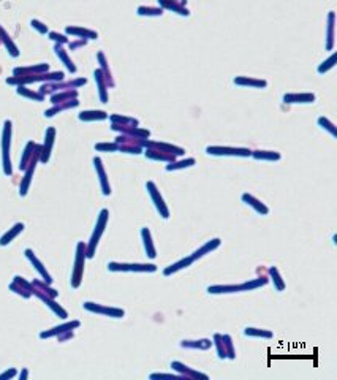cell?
Wrapping results in <instances>:
<instances>
[{"mask_svg": "<svg viewBox=\"0 0 337 380\" xmlns=\"http://www.w3.org/2000/svg\"><path fill=\"white\" fill-rule=\"evenodd\" d=\"M179 345L182 349H188V350H209L212 347V341L211 339H198V341L184 339V341H180Z\"/></svg>", "mask_w": 337, "mask_h": 380, "instance_id": "4fadbf2b", "label": "cell"}, {"mask_svg": "<svg viewBox=\"0 0 337 380\" xmlns=\"http://www.w3.org/2000/svg\"><path fill=\"white\" fill-rule=\"evenodd\" d=\"M269 276H271V279H272V284L275 287V290H277V291H284L285 290L287 285H285L284 279H282L280 272H279L277 268H275V266H271V268H269Z\"/></svg>", "mask_w": 337, "mask_h": 380, "instance_id": "83f0119b", "label": "cell"}, {"mask_svg": "<svg viewBox=\"0 0 337 380\" xmlns=\"http://www.w3.org/2000/svg\"><path fill=\"white\" fill-rule=\"evenodd\" d=\"M241 200L244 201L247 206H250V208L255 211V212H258V214H261V216H268L269 214V208L261 201V200H258V198H255L253 195H250V193H242V197H241Z\"/></svg>", "mask_w": 337, "mask_h": 380, "instance_id": "30bf717a", "label": "cell"}, {"mask_svg": "<svg viewBox=\"0 0 337 380\" xmlns=\"http://www.w3.org/2000/svg\"><path fill=\"white\" fill-rule=\"evenodd\" d=\"M234 84L238 86H250V88H266V81L263 79H253V78H247V76H239L233 79Z\"/></svg>", "mask_w": 337, "mask_h": 380, "instance_id": "603a6c76", "label": "cell"}, {"mask_svg": "<svg viewBox=\"0 0 337 380\" xmlns=\"http://www.w3.org/2000/svg\"><path fill=\"white\" fill-rule=\"evenodd\" d=\"M334 62H336V54H333L326 62H323V65L318 67V73H325V71H328L329 68H333V67L336 65Z\"/></svg>", "mask_w": 337, "mask_h": 380, "instance_id": "ab89813d", "label": "cell"}, {"mask_svg": "<svg viewBox=\"0 0 337 380\" xmlns=\"http://www.w3.org/2000/svg\"><path fill=\"white\" fill-rule=\"evenodd\" d=\"M93 163H95V170L98 173L100 185H102L103 195H110V193H111V185H110V181H108V178H106V173H105V168H103V165H102V160H100L98 157H95V158H93Z\"/></svg>", "mask_w": 337, "mask_h": 380, "instance_id": "5bb4252c", "label": "cell"}, {"mask_svg": "<svg viewBox=\"0 0 337 380\" xmlns=\"http://www.w3.org/2000/svg\"><path fill=\"white\" fill-rule=\"evenodd\" d=\"M56 52H57V56L60 57V59H62V61L65 62V65L67 67H68V70L70 71H73V73H75L76 71V67L75 65H73L71 64V61H70V59H68V56H67L65 54V52H64V49L62 48H60V46H56Z\"/></svg>", "mask_w": 337, "mask_h": 380, "instance_id": "e575fe53", "label": "cell"}, {"mask_svg": "<svg viewBox=\"0 0 337 380\" xmlns=\"http://www.w3.org/2000/svg\"><path fill=\"white\" fill-rule=\"evenodd\" d=\"M54 129H49L48 132H46V143H45V148L42 151V160L43 162H46V160L49 158V154H51V146H52V141H54Z\"/></svg>", "mask_w": 337, "mask_h": 380, "instance_id": "f1b7e54d", "label": "cell"}, {"mask_svg": "<svg viewBox=\"0 0 337 380\" xmlns=\"http://www.w3.org/2000/svg\"><path fill=\"white\" fill-rule=\"evenodd\" d=\"M334 46V13L329 15V27H328V49Z\"/></svg>", "mask_w": 337, "mask_h": 380, "instance_id": "836d02e7", "label": "cell"}, {"mask_svg": "<svg viewBox=\"0 0 337 380\" xmlns=\"http://www.w3.org/2000/svg\"><path fill=\"white\" fill-rule=\"evenodd\" d=\"M209 156H238V157H250L252 151L244 148H222V146H209L206 148Z\"/></svg>", "mask_w": 337, "mask_h": 380, "instance_id": "52a82bcc", "label": "cell"}, {"mask_svg": "<svg viewBox=\"0 0 337 380\" xmlns=\"http://www.w3.org/2000/svg\"><path fill=\"white\" fill-rule=\"evenodd\" d=\"M244 336H247V337H261V339H272L274 337L272 331L253 328V326H247V328H244Z\"/></svg>", "mask_w": 337, "mask_h": 380, "instance_id": "7402d4cb", "label": "cell"}, {"mask_svg": "<svg viewBox=\"0 0 337 380\" xmlns=\"http://www.w3.org/2000/svg\"><path fill=\"white\" fill-rule=\"evenodd\" d=\"M86 244L84 243H78L76 246V258H75V268H73V274H71V287L73 289H78L81 285V281H83V274H84V262H86Z\"/></svg>", "mask_w": 337, "mask_h": 380, "instance_id": "3957f363", "label": "cell"}, {"mask_svg": "<svg viewBox=\"0 0 337 380\" xmlns=\"http://www.w3.org/2000/svg\"><path fill=\"white\" fill-rule=\"evenodd\" d=\"M146 189H147V193H149V197L152 200L154 206H156L157 212L160 214L161 219H168L170 217V209H168V206L165 203L163 197L160 195V190L157 189V185L154 184L152 181H147L146 182Z\"/></svg>", "mask_w": 337, "mask_h": 380, "instance_id": "277c9868", "label": "cell"}, {"mask_svg": "<svg viewBox=\"0 0 337 380\" xmlns=\"http://www.w3.org/2000/svg\"><path fill=\"white\" fill-rule=\"evenodd\" d=\"M95 149H98V151H110V152H112V151H117V149H119V146H117V144H97V146H95Z\"/></svg>", "mask_w": 337, "mask_h": 380, "instance_id": "ee69618b", "label": "cell"}, {"mask_svg": "<svg viewBox=\"0 0 337 380\" xmlns=\"http://www.w3.org/2000/svg\"><path fill=\"white\" fill-rule=\"evenodd\" d=\"M95 78H97V81H98V86H100V95H102V100H103V103H106V89H105V84H103V81H102V71H95Z\"/></svg>", "mask_w": 337, "mask_h": 380, "instance_id": "60d3db41", "label": "cell"}, {"mask_svg": "<svg viewBox=\"0 0 337 380\" xmlns=\"http://www.w3.org/2000/svg\"><path fill=\"white\" fill-rule=\"evenodd\" d=\"M24 230V224H16L13 228H10L8 231L5 233V235L0 238V246H6V244H10L13 239H15L19 233H21Z\"/></svg>", "mask_w": 337, "mask_h": 380, "instance_id": "cb8c5ba5", "label": "cell"}, {"mask_svg": "<svg viewBox=\"0 0 337 380\" xmlns=\"http://www.w3.org/2000/svg\"><path fill=\"white\" fill-rule=\"evenodd\" d=\"M84 309L89 311V312H95V314L100 315H105V317H111V318H122L125 315V312L122 309H117V308H108V306L103 304H97V303H90V301H86L84 304Z\"/></svg>", "mask_w": 337, "mask_h": 380, "instance_id": "5b68a950", "label": "cell"}, {"mask_svg": "<svg viewBox=\"0 0 337 380\" xmlns=\"http://www.w3.org/2000/svg\"><path fill=\"white\" fill-rule=\"evenodd\" d=\"M193 165H195V158H185V160H180V162H171L170 165H166V171L190 168V166H193Z\"/></svg>", "mask_w": 337, "mask_h": 380, "instance_id": "f546056e", "label": "cell"}, {"mask_svg": "<svg viewBox=\"0 0 337 380\" xmlns=\"http://www.w3.org/2000/svg\"><path fill=\"white\" fill-rule=\"evenodd\" d=\"M16 376V371L15 369H10V371H5L3 374H0V380L2 379H11Z\"/></svg>", "mask_w": 337, "mask_h": 380, "instance_id": "f6af8a7d", "label": "cell"}, {"mask_svg": "<svg viewBox=\"0 0 337 380\" xmlns=\"http://www.w3.org/2000/svg\"><path fill=\"white\" fill-rule=\"evenodd\" d=\"M25 257L27 258H29L30 260V263L33 265V268H35L38 272H40V276H42L43 277V281L46 282V284H51L52 282V279H51V276H49V272L48 271H46V268H45V266H43V263L42 262H40V260L35 257V253H33V250H30V249H27L25 252Z\"/></svg>", "mask_w": 337, "mask_h": 380, "instance_id": "7c38bea8", "label": "cell"}, {"mask_svg": "<svg viewBox=\"0 0 337 380\" xmlns=\"http://www.w3.org/2000/svg\"><path fill=\"white\" fill-rule=\"evenodd\" d=\"M108 219H110V211H108V209H102V211H100L98 219H97L95 230H93V233H92L89 244H86V257H87V258H92L93 255H95V249H97V246H98L100 238H102L103 231H105V228H106Z\"/></svg>", "mask_w": 337, "mask_h": 380, "instance_id": "6da1fadb", "label": "cell"}, {"mask_svg": "<svg viewBox=\"0 0 337 380\" xmlns=\"http://www.w3.org/2000/svg\"><path fill=\"white\" fill-rule=\"evenodd\" d=\"M242 291L241 284L238 285H209L207 287V293L209 295H224V293H239Z\"/></svg>", "mask_w": 337, "mask_h": 380, "instance_id": "d6986e66", "label": "cell"}, {"mask_svg": "<svg viewBox=\"0 0 337 380\" xmlns=\"http://www.w3.org/2000/svg\"><path fill=\"white\" fill-rule=\"evenodd\" d=\"M195 262V260L192 258V257H185V258H180L179 262H176V263H173V265H170V266H166V268L163 269V276H173V274H176L178 271H180V269H185V268H188L192 263Z\"/></svg>", "mask_w": 337, "mask_h": 380, "instance_id": "ac0fdd59", "label": "cell"}, {"mask_svg": "<svg viewBox=\"0 0 337 380\" xmlns=\"http://www.w3.org/2000/svg\"><path fill=\"white\" fill-rule=\"evenodd\" d=\"M106 112L105 111H86V112H81L79 119L81 121H93V119H106Z\"/></svg>", "mask_w": 337, "mask_h": 380, "instance_id": "1f68e13d", "label": "cell"}, {"mask_svg": "<svg viewBox=\"0 0 337 380\" xmlns=\"http://www.w3.org/2000/svg\"><path fill=\"white\" fill-rule=\"evenodd\" d=\"M146 157H149L152 160H160V162H174V156L168 154V152H161L158 149H147Z\"/></svg>", "mask_w": 337, "mask_h": 380, "instance_id": "d4e9b609", "label": "cell"}, {"mask_svg": "<svg viewBox=\"0 0 337 380\" xmlns=\"http://www.w3.org/2000/svg\"><path fill=\"white\" fill-rule=\"evenodd\" d=\"M10 136H11V122H5L3 129V139H2V149H3V173L6 176L11 175V163H10Z\"/></svg>", "mask_w": 337, "mask_h": 380, "instance_id": "8992f818", "label": "cell"}, {"mask_svg": "<svg viewBox=\"0 0 337 380\" xmlns=\"http://www.w3.org/2000/svg\"><path fill=\"white\" fill-rule=\"evenodd\" d=\"M149 379L156 380V379H173V380H187L184 376L180 374H151Z\"/></svg>", "mask_w": 337, "mask_h": 380, "instance_id": "f35d334b", "label": "cell"}, {"mask_svg": "<svg viewBox=\"0 0 337 380\" xmlns=\"http://www.w3.org/2000/svg\"><path fill=\"white\" fill-rule=\"evenodd\" d=\"M224 342H225V349H226V357L230 359L236 358V352H234V345H233V339L230 335H224Z\"/></svg>", "mask_w": 337, "mask_h": 380, "instance_id": "d6a6232c", "label": "cell"}, {"mask_svg": "<svg viewBox=\"0 0 337 380\" xmlns=\"http://www.w3.org/2000/svg\"><path fill=\"white\" fill-rule=\"evenodd\" d=\"M79 325H81V323H79V320H73V322H67V323L60 325V326H56V328H52V330L43 331L42 335H40V337H42V339H46V337H52V336L64 335V333H68V331H73L75 328H78Z\"/></svg>", "mask_w": 337, "mask_h": 380, "instance_id": "8fae6325", "label": "cell"}, {"mask_svg": "<svg viewBox=\"0 0 337 380\" xmlns=\"http://www.w3.org/2000/svg\"><path fill=\"white\" fill-rule=\"evenodd\" d=\"M27 374H29V372H27V369H24V371L21 372V374H19V379H21V380L27 379Z\"/></svg>", "mask_w": 337, "mask_h": 380, "instance_id": "bcb514c9", "label": "cell"}, {"mask_svg": "<svg viewBox=\"0 0 337 380\" xmlns=\"http://www.w3.org/2000/svg\"><path fill=\"white\" fill-rule=\"evenodd\" d=\"M252 156L258 160H280V154L275 151H255Z\"/></svg>", "mask_w": 337, "mask_h": 380, "instance_id": "4dcf8cb0", "label": "cell"}, {"mask_svg": "<svg viewBox=\"0 0 337 380\" xmlns=\"http://www.w3.org/2000/svg\"><path fill=\"white\" fill-rule=\"evenodd\" d=\"M18 92H19V94H21V95L30 97V98H35V100H40V102H42V100H43V95L35 94V92H30V90H27V89H24V88H19V89H18Z\"/></svg>", "mask_w": 337, "mask_h": 380, "instance_id": "7bdbcfd3", "label": "cell"}, {"mask_svg": "<svg viewBox=\"0 0 337 380\" xmlns=\"http://www.w3.org/2000/svg\"><path fill=\"white\" fill-rule=\"evenodd\" d=\"M220 244H222L220 239H219V238H214V239H211V241H207L204 246H201L200 249L195 250L190 257H192L193 260H198V258H201V257H204L206 253H211L212 250L219 249V247H220Z\"/></svg>", "mask_w": 337, "mask_h": 380, "instance_id": "9a60e30c", "label": "cell"}, {"mask_svg": "<svg viewBox=\"0 0 337 380\" xmlns=\"http://www.w3.org/2000/svg\"><path fill=\"white\" fill-rule=\"evenodd\" d=\"M10 290L15 291V293H18V295L24 296V298H30V296H32V291H29L27 289H24L22 285H19V284H16V282L10 284Z\"/></svg>", "mask_w": 337, "mask_h": 380, "instance_id": "d590c367", "label": "cell"}, {"mask_svg": "<svg viewBox=\"0 0 337 380\" xmlns=\"http://www.w3.org/2000/svg\"><path fill=\"white\" fill-rule=\"evenodd\" d=\"M212 345H215V349H217V355H219L220 359L228 358L226 357L225 342H224V335H220V333H215L214 337H212Z\"/></svg>", "mask_w": 337, "mask_h": 380, "instance_id": "4316f807", "label": "cell"}, {"mask_svg": "<svg viewBox=\"0 0 337 380\" xmlns=\"http://www.w3.org/2000/svg\"><path fill=\"white\" fill-rule=\"evenodd\" d=\"M108 269L112 272H156L157 266L152 263H117L110 262Z\"/></svg>", "mask_w": 337, "mask_h": 380, "instance_id": "7a4b0ae2", "label": "cell"}, {"mask_svg": "<svg viewBox=\"0 0 337 380\" xmlns=\"http://www.w3.org/2000/svg\"><path fill=\"white\" fill-rule=\"evenodd\" d=\"M35 162H37V158H33L25 168V176H24L22 182H21V187H19V195L21 197L25 195L27 189H29V185H30V179H32V175H33V170H35Z\"/></svg>", "mask_w": 337, "mask_h": 380, "instance_id": "44dd1931", "label": "cell"}, {"mask_svg": "<svg viewBox=\"0 0 337 380\" xmlns=\"http://www.w3.org/2000/svg\"><path fill=\"white\" fill-rule=\"evenodd\" d=\"M318 124L321 125V129L328 130L329 133H331L333 136H337V130H336L334 124H331V122H329L326 117H320V119H318Z\"/></svg>", "mask_w": 337, "mask_h": 380, "instance_id": "74e56055", "label": "cell"}, {"mask_svg": "<svg viewBox=\"0 0 337 380\" xmlns=\"http://www.w3.org/2000/svg\"><path fill=\"white\" fill-rule=\"evenodd\" d=\"M141 238H143V244H144V250H146V255L149 258H156L157 257V252H156V246L152 243V235H151V230L144 226L141 228Z\"/></svg>", "mask_w": 337, "mask_h": 380, "instance_id": "2e32d148", "label": "cell"}, {"mask_svg": "<svg viewBox=\"0 0 337 380\" xmlns=\"http://www.w3.org/2000/svg\"><path fill=\"white\" fill-rule=\"evenodd\" d=\"M33 149H35V144H33V143L27 144L25 154H24V157H22V160H21V170H25V168H27V163H29V158H30L32 154H33Z\"/></svg>", "mask_w": 337, "mask_h": 380, "instance_id": "8d00e7d4", "label": "cell"}, {"mask_svg": "<svg viewBox=\"0 0 337 380\" xmlns=\"http://www.w3.org/2000/svg\"><path fill=\"white\" fill-rule=\"evenodd\" d=\"M143 146H147V148H152V149H158L161 152H168V154H173V156H182L184 154V149L176 148V146H171V144H165V143H151V141H143Z\"/></svg>", "mask_w": 337, "mask_h": 380, "instance_id": "e0dca14e", "label": "cell"}, {"mask_svg": "<svg viewBox=\"0 0 337 380\" xmlns=\"http://www.w3.org/2000/svg\"><path fill=\"white\" fill-rule=\"evenodd\" d=\"M32 287H33V285H32ZM32 295H37L40 299H42L43 303H46V306H48V308H51V311L54 312V314H57L59 317H62V318H67V317H68V314H67V311L60 308V306H59L56 301H54V298L48 296V295H46V293L40 291V290H37V289H33V290H32Z\"/></svg>", "mask_w": 337, "mask_h": 380, "instance_id": "9c48e42d", "label": "cell"}, {"mask_svg": "<svg viewBox=\"0 0 337 380\" xmlns=\"http://www.w3.org/2000/svg\"><path fill=\"white\" fill-rule=\"evenodd\" d=\"M266 284H268V277L261 276V277L250 279V281L241 284V287H242V291H250V290H255V289H260V287H265Z\"/></svg>", "mask_w": 337, "mask_h": 380, "instance_id": "484cf974", "label": "cell"}, {"mask_svg": "<svg viewBox=\"0 0 337 380\" xmlns=\"http://www.w3.org/2000/svg\"><path fill=\"white\" fill-rule=\"evenodd\" d=\"M171 368L178 372V374L184 376L185 379H201V380H207L209 376L207 374H203V372H198L195 371L192 368H188L187 364L180 363V361H171Z\"/></svg>", "mask_w": 337, "mask_h": 380, "instance_id": "ba28073f", "label": "cell"}, {"mask_svg": "<svg viewBox=\"0 0 337 380\" xmlns=\"http://www.w3.org/2000/svg\"><path fill=\"white\" fill-rule=\"evenodd\" d=\"M314 94H285L284 103H314Z\"/></svg>", "mask_w": 337, "mask_h": 380, "instance_id": "ffe728a7", "label": "cell"}, {"mask_svg": "<svg viewBox=\"0 0 337 380\" xmlns=\"http://www.w3.org/2000/svg\"><path fill=\"white\" fill-rule=\"evenodd\" d=\"M68 33H78V35H84V37H89V38H97V33L95 32H89V30H83V29H71L68 27L67 29Z\"/></svg>", "mask_w": 337, "mask_h": 380, "instance_id": "b9f144b4", "label": "cell"}]
</instances>
